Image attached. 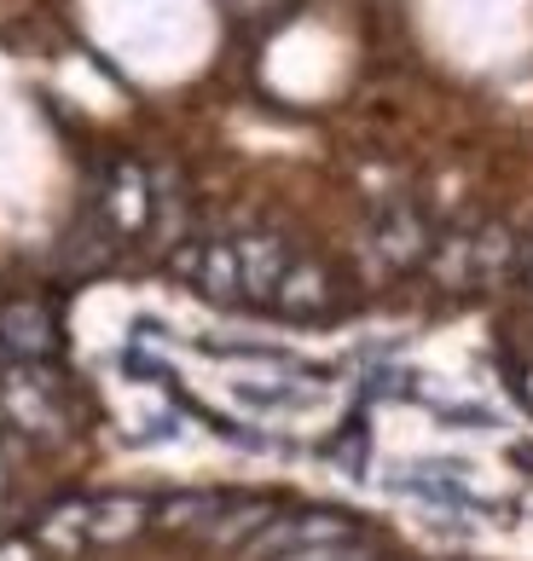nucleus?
Segmentation results:
<instances>
[{"label": "nucleus", "mask_w": 533, "mask_h": 561, "mask_svg": "<svg viewBox=\"0 0 533 561\" xmlns=\"http://www.w3.org/2000/svg\"><path fill=\"white\" fill-rule=\"evenodd\" d=\"M238 266H243V296L273 301L279 278L291 273V249H284L279 238H243L238 243Z\"/></svg>", "instance_id": "f03ea898"}, {"label": "nucleus", "mask_w": 533, "mask_h": 561, "mask_svg": "<svg viewBox=\"0 0 533 561\" xmlns=\"http://www.w3.org/2000/svg\"><path fill=\"white\" fill-rule=\"evenodd\" d=\"M423 238H429V232H423V220H418L412 209H388V220L377 226L372 243H377V255H383L388 266H412V261L423 255Z\"/></svg>", "instance_id": "39448f33"}, {"label": "nucleus", "mask_w": 533, "mask_h": 561, "mask_svg": "<svg viewBox=\"0 0 533 561\" xmlns=\"http://www.w3.org/2000/svg\"><path fill=\"white\" fill-rule=\"evenodd\" d=\"M197 289L209 301H243V266H238V249L233 243H203Z\"/></svg>", "instance_id": "20e7f679"}, {"label": "nucleus", "mask_w": 533, "mask_h": 561, "mask_svg": "<svg viewBox=\"0 0 533 561\" xmlns=\"http://www.w3.org/2000/svg\"><path fill=\"white\" fill-rule=\"evenodd\" d=\"M517 400H522V405L533 411V365H528V370H522V377H517Z\"/></svg>", "instance_id": "1a4fd4ad"}, {"label": "nucleus", "mask_w": 533, "mask_h": 561, "mask_svg": "<svg viewBox=\"0 0 533 561\" xmlns=\"http://www.w3.org/2000/svg\"><path fill=\"white\" fill-rule=\"evenodd\" d=\"M510 255H517V238L504 232V226H494V232H481L476 238V278H499Z\"/></svg>", "instance_id": "423d86ee"}, {"label": "nucleus", "mask_w": 533, "mask_h": 561, "mask_svg": "<svg viewBox=\"0 0 533 561\" xmlns=\"http://www.w3.org/2000/svg\"><path fill=\"white\" fill-rule=\"evenodd\" d=\"M517 463H522V469H533V446H517Z\"/></svg>", "instance_id": "9d476101"}, {"label": "nucleus", "mask_w": 533, "mask_h": 561, "mask_svg": "<svg viewBox=\"0 0 533 561\" xmlns=\"http://www.w3.org/2000/svg\"><path fill=\"white\" fill-rule=\"evenodd\" d=\"M441 417H453V428H499L494 405H441Z\"/></svg>", "instance_id": "6e6552de"}, {"label": "nucleus", "mask_w": 533, "mask_h": 561, "mask_svg": "<svg viewBox=\"0 0 533 561\" xmlns=\"http://www.w3.org/2000/svg\"><path fill=\"white\" fill-rule=\"evenodd\" d=\"M0 347H7L12 359H24V365L47 359V353L58 347L53 313L41 301H7V307H0Z\"/></svg>", "instance_id": "f257e3e1"}, {"label": "nucleus", "mask_w": 533, "mask_h": 561, "mask_svg": "<svg viewBox=\"0 0 533 561\" xmlns=\"http://www.w3.org/2000/svg\"><path fill=\"white\" fill-rule=\"evenodd\" d=\"M273 307L284 319H314V313L331 307V278H325L319 266H296L291 261V273H284L279 289H273Z\"/></svg>", "instance_id": "7ed1b4c3"}, {"label": "nucleus", "mask_w": 533, "mask_h": 561, "mask_svg": "<svg viewBox=\"0 0 533 561\" xmlns=\"http://www.w3.org/2000/svg\"><path fill=\"white\" fill-rule=\"evenodd\" d=\"M238 400H243V405H261V411H296V405H314V393H296V388H256V382H238Z\"/></svg>", "instance_id": "0eeeda50"}]
</instances>
